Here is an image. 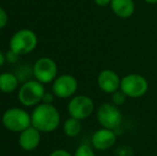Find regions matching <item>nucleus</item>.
<instances>
[{
	"instance_id": "nucleus-1",
	"label": "nucleus",
	"mask_w": 157,
	"mask_h": 156,
	"mask_svg": "<svg viewBox=\"0 0 157 156\" xmlns=\"http://www.w3.org/2000/svg\"><path fill=\"white\" fill-rule=\"evenodd\" d=\"M60 124V113L52 104L42 103L31 113V125L41 133H52Z\"/></svg>"
},
{
	"instance_id": "nucleus-2",
	"label": "nucleus",
	"mask_w": 157,
	"mask_h": 156,
	"mask_svg": "<svg viewBox=\"0 0 157 156\" xmlns=\"http://www.w3.org/2000/svg\"><path fill=\"white\" fill-rule=\"evenodd\" d=\"M2 124L6 129L21 133L31 126V115L21 108H10L2 115Z\"/></svg>"
},
{
	"instance_id": "nucleus-3",
	"label": "nucleus",
	"mask_w": 157,
	"mask_h": 156,
	"mask_svg": "<svg viewBox=\"0 0 157 156\" xmlns=\"http://www.w3.org/2000/svg\"><path fill=\"white\" fill-rule=\"evenodd\" d=\"M45 89L42 82L35 80H27L18 90V100L26 107L37 106L43 101Z\"/></svg>"
},
{
	"instance_id": "nucleus-4",
	"label": "nucleus",
	"mask_w": 157,
	"mask_h": 156,
	"mask_svg": "<svg viewBox=\"0 0 157 156\" xmlns=\"http://www.w3.org/2000/svg\"><path fill=\"white\" fill-rule=\"evenodd\" d=\"M36 45V34L29 29L18 30L10 40V49L18 54L19 56L31 52L32 50H34Z\"/></svg>"
},
{
	"instance_id": "nucleus-5",
	"label": "nucleus",
	"mask_w": 157,
	"mask_h": 156,
	"mask_svg": "<svg viewBox=\"0 0 157 156\" xmlns=\"http://www.w3.org/2000/svg\"><path fill=\"white\" fill-rule=\"evenodd\" d=\"M120 90L127 97L137 98L143 96L149 90L147 78L139 74H128L121 79Z\"/></svg>"
},
{
	"instance_id": "nucleus-6",
	"label": "nucleus",
	"mask_w": 157,
	"mask_h": 156,
	"mask_svg": "<svg viewBox=\"0 0 157 156\" xmlns=\"http://www.w3.org/2000/svg\"><path fill=\"white\" fill-rule=\"evenodd\" d=\"M97 121L101 127L108 129H117L122 123V113L118 106L111 103H104L97 109Z\"/></svg>"
},
{
	"instance_id": "nucleus-7",
	"label": "nucleus",
	"mask_w": 157,
	"mask_h": 156,
	"mask_svg": "<svg viewBox=\"0 0 157 156\" xmlns=\"http://www.w3.org/2000/svg\"><path fill=\"white\" fill-rule=\"evenodd\" d=\"M32 74L37 81L44 83H49L57 78L58 67L52 59L48 57H42L35 61L32 69Z\"/></svg>"
},
{
	"instance_id": "nucleus-8",
	"label": "nucleus",
	"mask_w": 157,
	"mask_h": 156,
	"mask_svg": "<svg viewBox=\"0 0 157 156\" xmlns=\"http://www.w3.org/2000/svg\"><path fill=\"white\" fill-rule=\"evenodd\" d=\"M68 115L78 120L89 118L94 111V103L87 95H76L68 102Z\"/></svg>"
},
{
	"instance_id": "nucleus-9",
	"label": "nucleus",
	"mask_w": 157,
	"mask_h": 156,
	"mask_svg": "<svg viewBox=\"0 0 157 156\" xmlns=\"http://www.w3.org/2000/svg\"><path fill=\"white\" fill-rule=\"evenodd\" d=\"M77 88H78L77 79L72 75L64 74L54 80L52 93L60 98H67L76 93Z\"/></svg>"
},
{
	"instance_id": "nucleus-10",
	"label": "nucleus",
	"mask_w": 157,
	"mask_h": 156,
	"mask_svg": "<svg viewBox=\"0 0 157 156\" xmlns=\"http://www.w3.org/2000/svg\"><path fill=\"white\" fill-rule=\"evenodd\" d=\"M97 85L103 92L112 94L120 90L121 78L112 70H103L97 76Z\"/></svg>"
},
{
	"instance_id": "nucleus-11",
	"label": "nucleus",
	"mask_w": 157,
	"mask_h": 156,
	"mask_svg": "<svg viewBox=\"0 0 157 156\" xmlns=\"http://www.w3.org/2000/svg\"><path fill=\"white\" fill-rule=\"evenodd\" d=\"M117 140V135L112 129L104 128L97 129L92 135V146L98 151H106L114 146Z\"/></svg>"
},
{
	"instance_id": "nucleus-12",
	"label": "nucleus",
	"mask_w": 157,
	"mask_h": 156,
	"mask_svg": "<svg viewBox=\"0 0 157 156\" xmlns=\"http://www.w3.org/2000/svg\"><path fill=\"white\" fill-rule=\"evenodd\" d=\"M40 142H41V131L32 125L19 134V146L25 151L35 150L39 146Z\"/></svg>"
},
{
	"instance_id": "nucleus-13",
	"label": "nucleus",
	"mask_w": 157,
	"mask_h": 156,
	"mask_svg": "<svg viewBox=\"0 0 157 156\" xmlns=\"http://www.w3.org/2000/svg\"><path fill=\"white\" fill-rule=\"evenodd\" d=\"M110 8L120 18H128L135 12L134 0H111Z\"/></svg>"
},
{
	"instance_id": "nucleus-14",
	"label": "nucleus",
	"mask_w": 157,
	"mask_h": 156,
	"mask_svg": "<svg viewBox=\"0 0 157 156\" xmlns=\"http://www.w3.org/2000/svg\"><path fill=\"white\" fill-rule=\"evenodd\" d=\"M18 78L13 73L0 74V91L3 93H12L17 89Z\"/></svg>"
},
{
	"instance_id": "nucleus-15",
	"label": "nucleus",
	"mask_w": 157,
	"mask_h": 156,
	"mask_svg": "<svg viewBox=\"0 0 157 156\" xmlns=\"http://www.w3.org/2000/svg\"><path fill=\"white\" fill-rule=\"evenodd\" d=\"M82 125H81L80 120L76 118H68L63 123V131L67 137H77L81 133Z\"/></svg>"
},
{
	"instance_id": "nucleus-16",
	"label": "nucleus",
	"mask_w": 157,
	"mask_h": 156,
	"mask_svg": "<svg viewBox=\"0 0 157 156\" xmlns=\"http://www.w3.org/2000/svg\"><path fill=\"white\" fill-rule=\"evenodd\" d=\"M74 156H95L93 149L88 144H81L77 148Z\"/></svg>"
},
{
	"instance_id": "nucleus-17",
	"label": "nucleus",
	"mask_w": 157,
	"mask_h": 156,
	"mask_svg": "<svg viewBox=\"0 0 157 156\" xmlns=\"http://www.w3.org/2000/svg\"><path fill=\"white\" fill-rule=\"evenodd\" d=\"M127 96L125 95L124 92H122L121 90H118L114 93H112V104H114L116 106H121L122 104H124Z\"/></svg>"
},
{
	"instance_id": "nucleus-18",
	"label": "nucleus",
	"mask_w": 157,
	"mask_h": 156,
	"mask_svg": "<svg viewBox=\"0 0 157 156\" xmlns=\"http://www.w3.org/2000/svg\"><path fill=\"white\" fill-rule=\"evenodd\" d=\"M19 57H21V56H19L18 54H16V52H14L13 50H11V49H10V51L6 55V61H8V62H10V63L17 62V61H18V59H19Z\"/></svg>"
},
{
	"instance_id": "nucleus-19",
	"label": "nucleus",
	"mask_w": 157,
	"mask_h": 156,
	"mask_svg": "<svg viewBox=\"0 0 157 156\" xmlns=\"http://www.w3.org/2000/svg\"><path fill=\"white\" fill-rule=\"evenodd\" d=\"M6 23H8V15H6V11L0 6V29L3 28L6 25Z\"/></svg>"
},
{
	"instance_id": "nucleus-20",
	"label": "nucleus",
	"mask_w": 157,
	"mask_h": 156,
	"mask_svg": "<svg viewBox=\"0 0 157 156\" xmlns=\"http://www.w3.org/2000/svg\"><path fill=\"white\" fill-rule=\"evenodd\" d=\"M49 156H72L67 151L62 150V149H58V150H55L54 152H52V154Z\"/></svg>"
},
{
	"instance_id": "nucleus-21",
	"label": "nucleus",
	"mask_w": 157,
	"mask_h": 156,
	"mask_svg": "<svg viewBox=\"0 0 157 156\" xmlns=\"http://www.w3.org/2000/svg\"><path fill=\"white\" fill-rule=\"evenodd\" d=\"M54 95H55V94L46 93V92H45V94H44V96H43V101H42V102L45 103V104H52V101H54Z\"/></svg>"
},
{
	"instance_id": "nucleus-22",
	"label": "nucleus",
	"mask_w": 157,
	"mask_h": 156,
	"mask_svg": "<svg viewBox=\"0 0 157 156\" xmlns=\"http://www.w3.org/2000/svg\"><path fill=\"white\" fill-rule=\"evenodd\" d=\"M94 2L99 6H108L110 4L111 0H94Z\"/></svg>"
},
{
	"instance_id": "nucleus-23",
	"label": "nucleus",
	"mask_w": 157,
	"mask_h": 156,
	"mask_svg": "<svg viewBox=\"0 0 157 156\" xmlns=\"http://www.w3.org/2000/svg\"><path fill=\"white\" fill-rule=\"evenodd\" d=\"M6 55H4L2 51H0V67H2V65L4 64V62H6Z\"/></svg>"
},
{
	"instance_id": "nucleus-24",
	"label": "nucleus",
	"mask_w": 157,
	"mask_h": 156,
	"mask_svg": "<svg viewBox=\"0 0 157 156\" xmlns=\"http://www.w3.org/2000/svg\"><path fill=\"white\" fill-rule=\"evenodd\" d=\"M145 2H147V3H150V4H155L157 3V0H144Z\"/></svg>"
}]
</instances>
